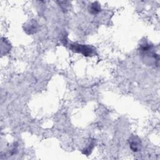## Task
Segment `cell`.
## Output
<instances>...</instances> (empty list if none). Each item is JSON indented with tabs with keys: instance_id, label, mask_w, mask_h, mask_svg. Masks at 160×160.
Returning a JSON list of instances; mask_svg holds the SVG:
<instances>
[{
	"instance_id": "277c9868",
	"label": "cell",
	"mask_w": 160,
	"mask_h": 160,
	"mask_svg": "<svg viewBox=\"0 0 160 160\" xmlns=\"http://www.w3.org/2000/svg\"><path fill=\"white\" fill-rule=\"evenodd\" d=\"M38 30V24L36 21L31 20L25 24L24 31L28 34L35 33Z\"/></svg>"
},
{
	"instance_id": "5b68a950",
	"label": "cell",
	"mask_w": 160,
	"mask_h": 160,
	"mask_svg": "<svg viewBox=\"0 0 160 160\" xmlns=\"http://www.w3.org/2000/svg\"><path fill=\"white\" fill-rule=\"evenodd\" d=\"M101 6L98 2H94L89 7V11L92 14H97L101 11Z\"/></svg>"
},
{
	"instance_id": "6da1fadb",
	"label": "cell",
	"mask_w": 160,
	"mask_h": 160,
	"mask_svg": "<svg viewBox=\"0 0 160 160\" xmlns=\"http://www.w3.org/2000/svg\"><path fill=\"white\" fill-rule=\"evenodd\" d=\"M139 51L144 63L149 66H159V55L155 52L152 44L144 41L139 44Z\"/></svg>"
},
{
	"instance_id": "8992f818",
	"label": "cell",
	"mask_w": 160,
	"mask_h": 160,
	"mask_svg": "<svg viewBox=\"0 0 160 160\" xmlns=\"http://www.w3.org/2000/svg\"><path fill=\"white\" fill-rule=\"evenodd\" d=\"M94 144H95V143H94V141L93 140L90 141L89 142V144H88V146L82 150V154H86L87 156H88L89 154H91L92 150L94 148Z\"/></svg>"
},
{
	"instance_id": "7a4b0ae2",
	"label": "cell",
	"mask_w": 160,
	"mask_h": 160,
	"mask_svg": "<svg viewBox=\"0 0 160 160\" xmlns=\"http://www.w3.org/2000/svg\"><path fill=\"white\" fill-rule=\"evenodd\" d=\"M69 48L71 51L78 52V53H81L84 56H91L92 55H94L96 54V51L95 49L93 48L92 46H89L88 45H84V44H81L78 43H71L70 44Z\"/></svg>"
},
{
	"instance_id": "3957f363",
	"label": "cell",
	"mask_w": 160,
	"mask_h": 160,
	"mask_svg": "<svg viewBox=\"0 0 160 160\" xmlns=\"http://www.w3.org/2000/svg\"><path fill=\"white\" fill-rule=\"evenodd\" d=\"M129 147L134 152L139 151L141 148V139L136 136H132L129 139Z\"/></svg>"
}]
</instances>
